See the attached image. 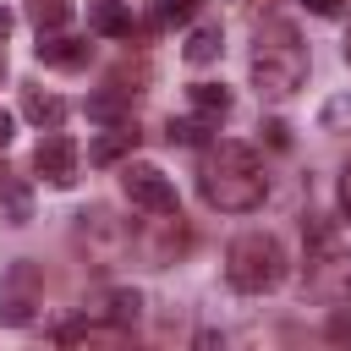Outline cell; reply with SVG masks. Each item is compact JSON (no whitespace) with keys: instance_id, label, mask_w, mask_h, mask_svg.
I'll return each mask as SVG.
<instances>
[{"instance_id":"8992f818","label":"cell","mask_w":351,"mask_h":351,"mask_svg":"<svg viewBox=\"0 0 351 351\" xmlns=\"http://www.w3.org/2000/svg\"><path fill=\"white\" fill-rule=\"evenodd\" d=\"M88 22H93V33H104V38H126V33H132L126 0H88Z\"/></svg>"},{"instance_id":"5b68a950","label":"cell","mask_w":351,"mask_h":351,"mask_svg":"<svg viewBox=\"0 0 351 351\" xmlns=\"http://www.w3.org/2000/svg\"><path fill=\"white\" fill-rule=\"evenodd\" d=\"M33 165H38V176H49L55 186H71V181H77V143L49 126V137L33 148Z\"/></svg>"},{"instance_id":"6da1fadb","label":"cell","mask_w":351,"mask_h":351,"mask_svg":"<svg viewBox=\"0 0 351 351\" xmlns=\"http://www.w3.org/2000/svg\"><path fill=\"white\" fill-rule=\"evenodd\" d=\"M197 192H203V203L219 208V214H252V208L263 203L269 181H263V165H258V154H252L247 143H219V148L203 159Z\"/></svg>"},{"instance_id":"30bf717a","label":"cell","mask_w":351,"mask_h":351,"mask_svg":"<svg viewBox=\"0 0 351 351\" xmlns=\"http://www.w3.org/2000/svg\"><path fill=\"white\" fill-rule=\"evenodd\" d=\"M192 110L208 115V121H219L230 110V88L225 82H192Z\"/></svg>"},{"instance_id":"7a4b0ae2","label":"cell","mask_w":351,"mask_h":351,"mask_svg":"<svg viewBox=\"0 0 351 351\" xmlns=\"http://www.w3.org/2000/svg\"><path fill=\"white\" fill-rule=\"evenodd\" d=\"M225 280H230L241 296H263V291H274V285L285 280V247H280L274 236H263V230L236 236L230 252H225Z\"/></svg>"},{"instance_id":"8fae6325","label":"cell","mask_w":351,"mask_h":351,"mask_svg":"<svg viewBox=\"0 0 351 351\" xmlns=\"http://www.w3.org/2000/svg\"><path fill=\"white\" fill-rule=\"evenodd\" d=\"M132 143H137V132H132V126L121 121V126H110V132H104V137H99V143L88 148V159H93V165H110V159H121V154H126Z\"/></svg>"},{"instance_id":"9a60e30c","label":"cell","mask_w":351,"mask_h":351,"mask_svg":"<svg viewBox=\"0 0 351 351\" xmlns=\"http://www.w3.org/2000/svg\"><path fill=\"white\" fill-rule=\"evenodd\" d=\"M88 115H93V121H110V126H121V121H126V104H121L115 93H99V99H88Z\"/></svg>"},{"instance_id":"d6986e66","label":"cell","mask_w":351,"mask_h":351,"mask_svg":"<svg viewBox=\"0 0 351 351\" xmlns=\"http://www.w3.org/2000/svg\"><path fill=\"white\" fill-rule=\"evenodd\" d=\"M5 197H11V219H16V225H22V219H27V192H22V186H11V192H5Z\"/></svg>"},{"instance_id":"52a82bcc","label":"cell","mask_w":351,"mask_h":351,"mask_svg":"<svg viewBox=\"0 0 351 351\" xmlns=\"http://www.w3.org/2000/svg\"><path fill=\"white\" fill-rule=\"evenodd\" d=\"M22 115L33 126H60L66 121V99L60 93H44V88H22Z\"/></svg>"},{"instance_id":"44dd1931","label":"cell","mask_w":351,"mask_h":351,"mask_svg":"<svg viewBox=\"0 0 351 351\" xmlns=\"http://www.w3.org/2000/svg\"><path fill=\"white\" fill-rule=\"evenodd\" d=\"M340 208H346V219H351V165H346V176H340Z\"/></svg>"},{"instance_id":"4fadbf2b","label":"cell","mask_w":351,"mask_h":351,"mask_svg":"<svg viewBox=\"0 0 351 351\" xmlns=\"http://www.w3.org/2000/svg\"><path fill=\"white\" fill-rule=\"evenodd\" d=\"M219 49H225V33H219V27H197L181 55H186L192 66H208V60H219Z\"/></svg>"},{"instance_id":"cb8c5ba5","label":"cell","mask_w":351,"mask_h":351,"mask_svg":"<svg viewBox=\"0 0 351 351\" xmlns=\"http://www.w3.org/2000/svg\"><path fill=\"white\" fill-rule=\"evenodd\" d=\"M5 33H11V11L0 5V44H5Z\"/></svg>"},{"instance_id":"7402d4cb","label":"cell","mask_w":351,"mask_h":351,"mask_svg":"<svg viewBox=\"0 0 351 351\" xmlns=\"http://www.w3.org/2000/svg\"><path fill=\"white\" fill-rule=\"evenodd\" d=\"M263 132H269V143H274V148H285V143H291V137H285V126H280V121H269V126H263Z\"/></svg>"},{"instance_id":"2e32d148","label":"cell","mask_w":351,"mask_h":351,"mask_svg":"<svg viewBox=\"0 0 351 351\" xmlns=\"http://www.w3.org/2000/svg\"><path fill=\"white\" fill-rule=\"evenodd\" d=\"M203 132H208V121H170V132H165V137L192 148V143H203Z\"/></svg>"},{"instance_id":"277c9868","label":"cell","mask_w":351,"mask_h":351,"mask_svg":"<svg viewBox=\"0 0 351 351\" xmlns=\"http://www.w3.org/2000/svg\"><path fill=\"white\" fill-rule=\"evenodd\" d=\"M121 192L148 214H176V186H170V176L159 165H126L121 170Z\"/></svg>"},{"instance_id":"ffe728a7","label":"cell","mask_w":351,"mask_h":351,"mask_svg":"<svg viewBox=\"0 0 351 351\" xmlns=\"http://www.w3.org/2000/svg\"><path fill=\"white\" fill-rule=\"evenodd\" d=\"M302 5H307V11H313V16H335V11H340V5H346V0H302Z\"/></svg>"},{"instance_id":"3957f363","label":"cell","mask_w":351,"mask_h":351,"mask_svg":"<svg viewBox=\"0 0 351 351\" xmlns=\"http://www.w3.org/2000/svg\"><path fill=\"white\" fill-rule=\"evenodd\" d=\"M269 38H274V44H263V38H258L252 82H258V93H263V99H291V93L302 88V77H307V55L296 49V33H291L285 22H269Z\"/></svg>"},{"instance_id":"e0dca14e","label":"cell","mask_w":351,"mask_h":351,"mask_svg":"<svg viewBox=\"0 0 351 351\" xmlns=\"http://www.w3.org/2000/svg\"><path fill=\"white\" fill-rule=\"evenodd\" d=\"M329 340H351V307H335L329 313Z\"/></svg>"},{"instance_id":"603a6c76","label":"cell","mask_w":351,"mask_h":351,"mask_svg":"<svg viewBox=\"0 0 351 351\" xmlns=\"http://www.w3.org/2000/svg\"><path fill=\"white\" fill-rule=\"evenodd\" d=\"M11 132H16V121H11V115H5V110H0V148H5V143H11Z\"/></svg>"},{"instance_id":"ba28073f","label":"cell","mask_w":351,"mask_h":351,"mask_svg":"<svg viewBox=\"0 0 351 351\" xmlns=\"http://www.w3.org/2000/svg\"><path fill=\"white\" fill-rule=\"evenodd\" d=\"M137 307H143L137 291H110V296H99V302L82 307V313H88V318H104V324H137Z\"/></svg>"},{"instance_id":"ac0fdd59","label":"cell","mask_w":351,"mask_h":351,"mask_svg":"<svg viewBox=\"0 0 351 351\" xmlns=\"http://www.w3.org/2000/svg\"><path fill=\"white\" fill-rule=\"evenodd\" d=\"M159 16H165V22H186V16H192V0H165Z\"/></svg>"},{"instance_id":"7c38bea8","label":"cell","mask_w":351,"mask_h":351,"mask_svg":"<svg viewBox=\"0 0 351 351\" xmlns=\"http://www.w3.org/2000/svg\"><path fill=\"white\" fill-rule=\"evenodd\" d=\"M318 291H329L335 302H351V258H329V263H318Z\"/></svg>"},{"instance_id":"9c48e42d","label":"cell","mask_w":351,"mask_h":351,"mask_svg":"<svg viewBox=\"0 0 351 351\" xmlns=\"http://www.w3.org/2000/svg\"><path fill=\"white\" fill-rule=\"evenodd\" d=\"M38 60L44 66H82L88 60V44L82 38H38Z\"/></svg>"},{"instance_id":"5bb4252c","label":"cell","mask_w":351,"mask_h":351,"mask_svg":"<svg viewBox=\"0 0 351 351\" xmlns=\"http://www.w3.org/2000/svg\"><path fill=\"white\" fill-rule=\"evenodd\" d=\"M27 11H33V22H38V33H44V27H60V22L71 16V0H33Z\"/></svg>"}]
</instances>
